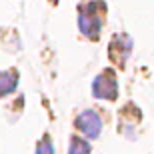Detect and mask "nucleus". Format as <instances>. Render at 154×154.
I'll list each match as a JSON object with an SVG mask.
<instances>
[{"instance_id":"f257e3e1","label":"nucleus","mask_w":154,"mask_h":154,"mask_svg":"<svg viewBox=\"0 0 154 154\" xmlns=\"http://www.w3.org/2000/svg\"><path fill=\"white\" fill-rule=\"evenodd\" d=\"M74 126L86 138H90V140L98 138L100 132H102V120H100L98 112H94V110H82V112L76 116Z\"/></svg>"},{"instance_id":"f03ea898","label":"nucleus","mask_w":154,"mask_h":154,"mask_svg":"<svg viewBox=\"0 0 154 154\" xmlns=\"http://www.w3.org/2000/svg\"><path fill=\"white\" fill-rule=\"evenodd\" d=\"M92 94L96 98L114 100L118 96V82L114 80L112 74H100L94 80V84H92Z\"/></svg>"},{"instance_id":"7ed1b4c3","label":"nucleus","mask_w":154,"mask_h":154,"mask_svg":"<svg viewBox=\"0 0 154 154\" xmlns=\"http://www.w3.org/2000/svg\"><path fill=\"white\" fill-rule=\"evenodd\" d=\"M94 10H96V4L92 2V4H88V8H86V14H82V16L78 18L80 30H82L84 34H88V36H96L98 32H100V26H102L100 16L92 14Z\"/></svg>"},{"instance_id":"20e7f679","label":"nucleus","mask_w":154,"mask_h":154,"mask_svg":"<svg viewBox=\"0 0 154 154\" xmlns=\"http://www.w3.org/2000/svg\"><path fill=\"white\" fill-rule=\"evenodd\" d=\"M16 74L14 72H0V96H6V94H12L16 90Z\"/></svg>"},{"instance_id":"39448f33","label":"nucleus","mask_w":154,"mask_h":154,"mask_svg":"<svg viewBox=\"0 0 154 154\" xmlns=\"http://www.w3.org/2000/svg\"><path fill=\"white\" fill-rule=\"evenodd\" d=\"M68 154H90V144L86 142V140H82V138L72 136V138H70Z\"/></svg>"},{"instance_id":"423d86ee","label":"nucleus","mask_w":154,"mask_h":154,"mask_svg":"<svg viewBox=\"0 0 154 154\" xmlns=\"http://www.w3.org/2000/svg\"><path fill=\"white\" fill-rule=\"evenodd\" d=\"M36 154H54V146H52L48 140H42L36 146Z\"/></svg>"}]
</instances>
